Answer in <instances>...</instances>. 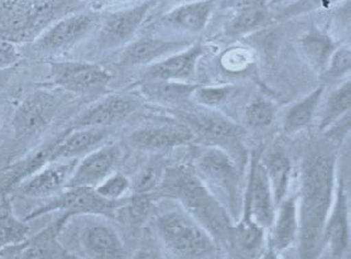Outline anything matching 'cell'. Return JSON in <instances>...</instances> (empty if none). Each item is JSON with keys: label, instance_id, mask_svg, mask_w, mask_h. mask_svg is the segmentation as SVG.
<instances>
[{"label": "cell", "instance_id": "30", "mask_svg": "<svg viewBox=\"0 0 351 259\" xmlns=\"http://www.w3.org/2000/svg\"><path fill=\"white\" fill-rule=\"evenodd\" d=\"M351 104L350 80H346L341 86L334 90L325 104L324 114L319 122V130L331 128L334 124L348 116Z\"/></svg>", "mask_w": 351, "mask_h": 259}, {"label": "cell", "instance_id": "16", "mask_svg": "<svg viewBox=\"0 0 351 259\" xmlns=\"http://www.w3.org/2000/svg\"><path fill=\"white\" fill-rule=\"evenodd\" d=\"M139 103L133 95L112 94L88 108L75 121V128H112L136 112Z\"/></svg>", "mask_w": 351, "mask_h": 259}, {"label": "cell", "instance_id": "37", "mask_svg": "<svg viewBox=\"0 0 351 259\" xmlns=\"http://www.w3.org/2000/svg\"><path fill=\"white\" fill-rule=\"evenodd\" d=\"M21 60V52L14 42L0 40V70L14 69Z\"/></svg>", "mask_w": 351, "mask_h": 259}, {"label": "cell", "instance_id": "41", "mask_svg": "<svg viewBox=\"0 0 351 259\" xmlns=\"http://www.w3.org/2000/svg\"><path fill=\"white\" fill-rule=\"evenodd\" d=\"M162 3H166V4H168V3H186V1H191V0H160Z\"/></svg>", "mask_w": 351, "mask_h": 259}, {"label": "cell", "instance_id": "25", "mask_svg": "<svg viewBox=\"0 0 351 259\" xmlns=\"http://www.w3.org/2000/svg\"><path fill=\"white\" fill-rule=\"evenodd\" d=\"M261 162L263 164L269 181L276 206H278L288 196L292 172L291 160L288 158L287 154L280 151H273L267 154L263 160H261Z\"/></svg>", "mask_w": 351, "mask_h": 259}, {"label": "cell", "instance_id": "14", "mask_svg": "<svg viewBox=\"0 0 351 259\" xmlns=\"http://www.w3.org/2000/svg\"><path fill=\"white\" fill-rule=\"evenodd\" d=\"M120 156V148L115 145L97 147L94 151L85 154L80 162L76 163L66 187L95 188L114 172L115 166L119 162Z\"/></svg>", "mask_w": 351, "mask_h": 259}, {"label": "cell", "instance_id": "43", "mask_svg": "<svg viewBox=\"0 0 351 259\" xmlns=\"http://www.w3.org/2000/svg\"><path fill=\"white\" fill-rule=\"evenodd\" d=\"M42 1H48V0H42Z\"/></svg>", "mask_w": 351, "mask_h": 259}, {"label": "cell", "instance_id": "13", "mask_svg": "<svg viewBox=\"0 0 351 259\" xmlns=\"http://www.w3.org/2000/svg\"><path fill=\"white\" fill-rule=\"evenodd\" d=\"M77 160L48 162L40 170L23 178L13 190L23 197L48 199L62 191L73 172Z\"/></svg>", "mask_w": 351, "mask_h": 259}, {"label": "cell", "instance_id": "29", "mask_svg": "<svg viewBox=\"0 0 351 259\" xmlns=\"http://www.w3.org/2000/svg\"><path fill=\"white\" fill-rule=\"evenodd\" d=\"M271 22V14L265 5L256 8L243 9L235 12V14L226 25V34L232 37L245 36L247 33L256 32Z\"/></svg>", "mask_w": 351, "mask_h": 259}, {"label": "cell", "instance_id": "18", "mask_svg": "<svg viewBox=\"0 0 351 259\" xmlns=\"http://www.w3.org/2000/svg\"><path fill=\"white\" fill-rule=\"evenodd\" d=\"M349 200L340 181L324 229V248L328 247L331 257L341 258L349 251Z\"/></svg>", "mask_w": 351, "mask_h": 259}, {"label": "cell", "instance_id": "8", "mask_svg": "<svg viewBox=\"0 0 351 259\" xmlns=\"http://www.w3.org/2000/svg\"><path fill=\"white\" fill-rule=\"evenodd\" d=\"M49 76L57 88L73 94H90L104 90L112 80V73L104 67L81 61L51 62Z\"/></svg>", "mask_w": 351, "mask_h": 259}, {"label": "cell", "instance_id": "40", "mask_svg": "<svg viewBox=\"0 0 351 259\" xmlns=\"http://www.w3.org/2000/svg\"><path fill=\"white\" fill-rule=\"evenodd\" d=\"M14 69H9V70H0V90L3 89L7 84H8L12 75H13Z\"/></svg>", "mask_w": 351, "mask_h": 259}, {"label": "cell", "instance_id": "10", "mask_svg": "<svg viewBox=\"0 0 351 259\" xmlns=\"http://www.w3.org/2000/svg\"><path fill=\"white\" fill-rule=\"evenodd\" d=\"M69 214H62L49 227H45L32 236H27L23 242L0 251L3 258L60 259L75 258L60 242V234L67 221Z\"/></svg>", "mask_w": 351, "mask_h": 259}, {"label": "cell", "instance_id": "4", "mask_svg": "<svg viewBox=\"0 0 351 259\" xmlns=\"http://www.w3.org/2000/svg\"><path fill=\"white\" fill-rule=\"evenodd\" d=\"M157 230L162 243L178 258H215L219 247L187 211L178 208L160 212Z\"/></svg>", "mask_w": 351, "mask_h": 259}, {"label": "cell", "instance_id": "23", "mask_svg": "<svg viewBox=\"0 0 351 259\" xmlns=\"http://www.w3.org/2000/svg\"><path fill=\"white\" fill-rule=\"evenodd\" d=\"M214 9V0H191L178 4L176 8L169 10L162 21L165 25L177 31L199 33L208 25Z\"/></svg>", "mask_w": 351, "mask_h": 259}, {"label": "cell", "instance_id": "12", "mask_svg": "<svg viewBox=\"0 0 351 259\" xmlns=\"http://www.w3.org/2000/svg\"><path fill=\"white\" fill-rule=\"evenodd\" d=\"M58 109V99L47 91H37L16 108L12 125L19 138H32L47 128Z\"/></svg>", "mask_w": 351, "mask_h": 259}, {"label": "cell", "instance_id": "19", "mask_svg": "<svg viewBox=\"0 0 351 259\" xmlns=\"http://www.w3.org/2000/svg\"><path fill=\"white\" fill-rule=\"evenodd\" d=\"M80 243L85 254L94 259H121L127 257L118 232L103 221H91L81 230Z\"/></svg>", "mask_w": 351, "mask_h": 259}, {"label": "cell", "instance_id": "36", "mask_svg": "<svg viewBox=\"0 0 351 259\" xmlns=\"http://www.w3.org/2000/svg\"><path fill=\"white\" fill-rule=\"evenodd\" d=\"M351 69V51L348 46H341L334 49L328 58V66L324 73L330 79H339L343 75L349 73Z\"/></svg>", "mask_w": 351, "mask_h": 259}, {"label": "cell", "instance_id": "11", "mask_svg": "<svg viewBox=\"0 0 351 259\" xmlns=\"http://www.w3.org/2000/svg\"><path fill=\"white\" fill-rule=\"evenodd\" d=\"M154 4L156 0H144L139 4L105 16L97 34L99 46L103 49H114L128 45Z\"/></svg>", "mask_w": 351, "mask_h": 259}, {"label": "cell", "instance_id": "9", "mask_svg": "<svg viewBox=\"0 0 351 259\" xmlns=\"http://www.w3.org/2000/svg\"><path fill=\"white\" fill-rule=\"evenodd\" d=\"M276 201L261 158L254 154L250 161L241 214L253 219L264 230L271 229L276 217Z\"/></svg>", "mask_w": 351, "mask_h": 259}, {"label": "cell", "instance_id": "27", "mask_svg": "<svg viewBox=\"0 0 351 259\" xmlns=\"http://www.w3.org/2000/svg\"><path fill=\"white\" fill-rule=\"evenodd\" d=\"M264 232L263 227L258 225L253 219L241 214L239 221L232 225L230 245L237 247L238 251L247 257H253L262 251Z\"/></svg>", "mask_w": 351, "mask_h": 259}, {"label": "cell", "instance_id": "42", "mask_svg": "<svg viewBox=\"0 0 351 259\" xmlns=\"http://www.w3.org/2000/svg\"><path fill=\"white\" fill-rule=\"evenodd\" d=\"M0 128H1V121H0Z\"/></svg>", "mask_w": 351, "mask_h": 259}, {"label": "cell", "instance_id": "33", "mask_svg": "<svg viewBox=\"0 0 351 259\" xmlns=\"http://www.w3.org/2000/svg\"><path fill=\"white\" fill-rule=\"evenodd\" d=\"M234 94L232 85L220 86H204L199 85L192 94L191 100L205 109H215L223 106L225 101Z\"/></svg>", "mask_w": 351, "mask_h": 259}, {"label": "cell", "instance_id": "35", "mask_svg": "<svg viewBox=\"0 0 351 259\" xmlns=\"http://www.w3.org/2000/svg\"><path fill=\"white\" fill-rule=\"evenodd\" d=\"M132 190V181L123 173H110L95 187V191L110 201H119Z\"/></svg>", "mask_w": 351, "mask_h": 259}, {"label": "cell", "instance_id": "3", "mask_svg": "<svg viewBox=\"0 0 351 259\" xmlns=\"http://www.w3.org/2000/svg\"><path fill=\"white\" fill-rule=\"evenodd\" d=\"M195 172L216 199L238 220L243 210L241 171L239 163L219 147L208 146L199 151L195 160Z\"/></svg>", "mask_w": 351, "mask_h": 259}, {"label": "cell", "instance_id": "5", "mask_svg": "<svg viewBox=\"0 0 351 259\" xmlns=\"http://www.w3.org/2000/svg\"><path fill=\"white\" fill-rule=\"evenodd\" d=\"M189 127L195 137L197 136L208 146L219 147L232 156L238 163L245 162V149L243 145L244 130L238 124L232 122L217 113L193 112L187 116Z\"/></svg>", "mask_w": 351, "mask_h": 259}, {"label": "cell", "instance_id": "6", "mask_svg": "<svg viewBox=\"0 0 351 259\" xmlns=\"http://www.w3.org/2000/svg\"><path fill=\"white\" fill-rule=\"evenodd\" d=\"M96 23L95 14L88 12H73L57 19L33 43V51L42 57L56 56L88 37Z\"/></svg>", "mask_w": 351, "mask_h": 259}, {"label": "cell", "instance_id": "20", "mask_svg": "<svg viewBox=\"0 0 351 259\" xmlns=\"http://www.w3.org/2000/svg\"><path fill=\"white\" fill-rule=\"evenodd\" d=\"M195 134L189 125H158L136 130L129 136L130 145L139 151H163L190 145Z\"/></svg>", "mask_w": 351, "mask_h": 259}, {"label": "cell", "instance_id": "39", "mask_svg": "<svg viewBox=\"0 0 351 259\" xmlns=\"http://www.w3.org/2000/svg\"><path fill=\"white\" fill-rule=\"evenodd\" d=\"M129 1H133V0H91V3L97 8L110 7V5H117V4H124V3H129Z\"/></svg>", "mask_w": 351, "mask_h": 259}, {"label": "cell", "instance_id": "38", "mask_svg": "<svg viewBox=\"0 0 351 259\" xmlns=\"http://www.w3.org/2000/svg\"><path fill=\"white\" fill-rule=\"evenodd\" d=\"M267 0H229V4L235 12L243 9L256 8L265 5Z\"/></svg>", "mask_w": 351, "mask_h": 259}, {"label": "cell", "instance_id": "1", "mask_svg": "<svg viewBox=\"0 0 351 259\" xmlns=\"http://www.w3.org/2000/svg\"><path fill=\"white\" fill-rule=\"evenodd\" d=\"M335 156L326 149L307 154L298 196L300 256L316 258L324 249V229L335 196Z\"/></svg>", "mask_w": 351, "mask_h": 259}, {"label": "cell", "instance_id": "7", "mask_svg": "<svg viewBox=\"0 0 351 259\" xmlns=\"http://www.w3.org/2000/svg\"><path fill=\"white\" fill-rule=\"evenodd\" d=\"M127 200L128 199H123L119 201L106 200L96 193L95 188L66 187L55 196L48 197L46 203L31 211L24 220L29 221L55 211L69 214L72 218L80 214H108L127 203Z\"/></svg>", "mask_w": 351, "mask_h": 259}, {"label": "cell", "instance_id": "22", "mask_svg": "<svg viewBox=\"0 0 351 259\" xmlns=\"http://www.w3.org/2000/svg\"><path fill=\"white\" fill-rule=\"evenodd\" d=\"M298 196H287L277 206L269 235V249L280 254L295 244L298 238Z\"/></svg>", "mask_w": 351, "mask_h": 259}, {"label": "cell", "instance_id": "21", "mask_svg": "<svg viewBox=\"0 0 351 259\" xmlns=\"http://www.w3.org/2000/svg\"><path fill=\"white\" fill-rule=\"evenodd\" d=\"M186 41H168L153 37H143L127 45L120 57V65L133 66L152 65L165 57L176 53L189 47Z\"/></svg>", "mask_w": 351, "mask_h": 259}, {"label": "cell", "instance_id": "31", "mask_svg": "<svg viewBox=\"0 0 351 259\" xmlns=\"http://www.w3.org/2000/svg\"><path fill=\"white\" fill-rule=\"evenodd\" d=\"M29 235V227L25 220H19L9 210H0V251L16 245Z\"/></svg>", "mask_w": 351, "mask_h": 259}, {"label": "cell", "instance_id": "34", "mask_svg": "<svg viewBox=\"0 0 351 259\" xmlns=\"http://www.w3.org/2000/svg\"><path fill=\"white\" fill-rule=\"evenodd\" d=\"M165 169L158 162H151L144 166L132 181V191L134 194L153 195L160 185Z\"/></svg>", "mask_w": 351, "mask_h": 259}, {"label": "cell", "instance_id": "24", "mask_svg": "<svg viewBox=\"0 0 351 259\" xmlns=\"http://www.w3.org/2000/svg\"><path fill=\"white\" fill-rule=\"evenodd\" d=\"M199 85L181 82H142L141 94L149 101L160 106H180L191 100L192 94Z\"/></svg>", "mask_w": 351, "mask_h": 259}, {"label": "cell", "instance_id": "15", "mask_svg": "<svg viewBox=\"0 0 351 259\" xmlns=\"http://www.w3.org/2000/svg\"><path fill=\"white\" fill-rule=\"evenodd\" d=\"M205 52L206 49L202 45H190L148 66L144 71L143 82H189L195 76L199 61Z\"/></svg>", "mask_w": 351, "mask_h": 259}, {"label": "cell", "instance_id": "17", "mask_svg": "<svg viewBox=\"0 0 351 259\" xmlns=\"http://www.w3.org/2000/svg\"><path fill=\"white\" fill-rule=\"evenodd\" d=\"M110 136V128L82 127L66 133L55 143L47 147L48 162L61 160H77V157L88 154L97 147L104 145Z\"/></svg>", "mask_w": 351, "mask_h": 259}, {"label": "cell", "instance_id": "32", "mask_svg": "<svg viewBox=\"0 0 351 259\" xmlns=\"http://www.w3.org/2000/svg\"><path fill=\"white\" fill-rule=\"evenodd\" d=\"M276 118V106L271 100L256 97L247 104L244 119L252 130H263L269 127Z\"/></svg>", "mask_w": 351, "mask_h": 259}, {"label": "cell", "instance_id": "2", "mask_svg": "<svg viewBox=\"0 0 351 259\" xmlns=\"http://www.w3.org/2000/svg\"><path fill=\"white\" fill-rule=\"evenodd\" d=\"M153 194L181 204V208L208 232L217 245L230 244L234 225L232 217L195 170L186 166L165 169L160 185Z\"/></svg>", "mask_w": 351, "mask_h": 259}, {"label": "cell", "instance_id": "28", "mask_svg": "<svg viewBox=\"0 0 351 259\" xmlns=\"http://www.w3.org/2000/svg\"><path fill=\"white\" fill-rule=\"evenodd\" d=\"M300 46L312 67L319 73H324L328 66V58L335 49V45L330 36L321 31H310L301 38Z\"/></svg>", "mask_w": 351, "mask_h": 259}, {"label": "cell", "instance_id": "26", "mask_svg": "<svg viewBox=\"0 0 351 259\" xmlns=\"http://www.w3.org/2000/svg\"><path fill=\"white\" fill-rule=\"evenodd\" d=\"M324 86L316 88L288 109L283 121V130L286 134H295L311 124L324 95Z\"/></svg>", "mask_w": 351, "mask_h": 259}]
</instances>
